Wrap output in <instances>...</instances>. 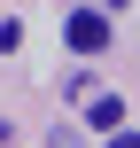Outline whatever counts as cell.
Returning a JSON list of instances; mask_svg holds the SVG:
<instances>
[{
	"instance_id": "5",
	"label": "cell",
	"mask_w": 140,
	"mask_h": 148,
	"mask_svg": "<svg viewBox=\"0 0 140 148\" xmlns=\"http://www.w3.org/2000/svg\"><path fill=\"white\" fill-rule=\"evenodd\" d=\"M0 148H8V117H0Z\"/></svg>"
},
{
	"instance_id": "1",
	"label": "cell",
	"mask_w": 140,
	"mask_h": 148,
	"mask_svg": "<svg viewBox=\"0 0 140 148\" xmlns=\"http://www.w3.org/2000/svg\"><path fill=\"white\" fill-rule=\"evenodd\" d=\"M62 39H70L78 55H101V47H109V16H101V8H78V16L62 23Z\"/></svg>"
},
{
	"instance_id": "3",
	"label": "cell",
	"mask_w": 140,
	"mask_h": 148,
	"mask_svg": "<svg viewBox=\"0 0 140 148\" xmlns=\"http://www.w3.org/2000/svg\"><path fill=\"white\" fill-rule=\"evenodd\" d=\"M47 148H86V140H78L70 125H55V133H47Z\"/></svg>"
},
{
	"instance_id": "4",
	"label": "cell",
	"mask_w": 140,
	"mask_h": 148,
	"mask_svg": "<svg viewBox=\"0 0 140 148\" xmlns=\"http://www.w3.org/2000/svg\"><path fill=\"white\" fill-rule=\"evenodd\" d=\"M109 148H140V133H117V125H109Z\"/></svg>"
},
{
	"instance_id": "2",
	"label": "cell",
	"mask_w": 140,
	"mask_h": 148,
	"mask_svg": "<svg viewBox=\"0 0 140 148\" xmlns=\"http://www.w3.org/2000/svg\"><path fill=\"white\" fill-rule=\"evenodd\" d=\"M86 125H101V133L125 125V101H117V94H94V101H86Z\"/></svg>"
}]
</instances>
